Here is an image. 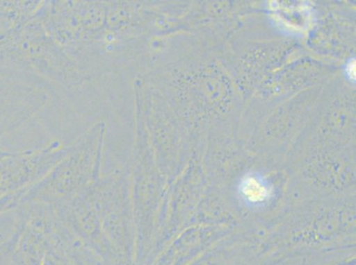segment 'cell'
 <instances>
[{"label": "cell", "instance_id": "5", "mask_svg": "<svg viewBox=\"0 0 356 265\" xmlns=\"http://www.w3.org/2000/svg\"><path fill=\"white\" fill-rule=\"evenodd\" d=\"M346 74L349 79L352 80H355V60H352L346 67Z\"/></svg>", "mask_w": 356, "mask_h": 265}, {"label": "cell", "instance_id": "2", "mask_svg": "<svg viewBox=\"0 0 356 265\" xmlns=\"http://www.w3.org/2000/svg\"><path fill=\"white\" fill-rule=\"evenodd\" d=\"M102 125L98 124L79 142L40 182L28 187L22 203L47 205L63 201L100 177Z\"/></svg>", "mask_w": 356, "mask_h": 265}, {"label": "cell", "instance_id": "3", "mask_svg": "<svg viewBox=\"0 0 356 265\" xmlns=\"http://www.w3.org/2000/svg\"><path fill=\"white\" fill-rule=\"evenodd\" d=\"M239 195L249 206H261L270 200L271 187L260 174L249 173L242 178L238 187Z\"/></svg>", "mask_w": 356, "mask_h": 265}, {"label": "cell", "instance_id": "4", "mask_svg": "<svg viewBox=\"0 0 356 265\" xmlns=\"http://www.w3.org/2000/svg\"><path fill=\"white\" fill-rule=\"evenodd\" d=\"M273 11L278 20L293 30L306 31L312 20V12L306 5L288 6L275 2Z\"/></svg>", "mask_w": 356, "mask_h": 265}, {"label": "cell", "instance_id": "1", "mask_svg": "<svg viewBox=\"0 0 356 265\" xmlns=\"http://www.w3.org/2000/svg\"><path fill=\"white\" fill-rule=\"evenodd\" d=\"M84 189L98 212L103 234L116 265H137L129 173L118 171L100 176Z\"/></svg>", "mask_w": 356, "mask_h": 265}]
</instances>
